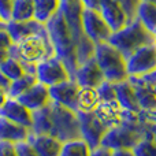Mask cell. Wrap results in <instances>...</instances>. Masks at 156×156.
<instances>
[{"label": "cell", "mask_w": 156, "mask_h": 156, "mask_svg": "<svg viewBox=\"0 0 156 156\" xmlns=\"http://www.w3.org/2000/svg\"><path fill=\"white\" fill-rule=\"evenodd\" d=\"M32 133L49 134L62 143L81 138L80 122L76 111L51 101L48 105L33 111Z\"/></svg>", "instance_id": "1"}, {"label": "cell", "mask_w": 156, "mask_h": 156, "mask_svg": "<svg viewBox=\"0 0 156 156\" xmlns=\"http://www.w3.org/2000/svg\"><path fill=\"white\" fill-rule=\"evenodd\" d=\"M45 26L48 30L49 38H51L52 47H54L55 56L59 58L65 63V66L70 73L71 80H74L76 71L78 69L77 47L62 10L58 11Z\"/></svg>", "instance_id": "2"}, {"label": "cell", "mask_w": 156, "mask_h": 156, "mask_svg": "<svg viewBox=\"0 0 156 156\" xmlns=\"http://www.w3.org/2000/svg\"><path fill=\"white\" fill-rule=\"evenodd\" d=\"M10 56L19 60L27 74L36 76L37 63L55 56L48 30L44 33L33 34L22 40L21 43L14 44L10 48Z\"/></svg>", "instance_id": "3"}, {"label": "cell", "mask_w": 156, "mask_h": 156, "mask_svg": "<svg viewBox=\"0 0 156 156\" xmlns=\"http://www.w3.org/2000/svg\"><path fill=\"white\" fill-rule=\"evenodd\" d=\"M60 10H62L63 15L67 21L70 32L73 34L74 41H76L78 66H80L88 59L94 56V48H96L93 41L85 34V30L82 26L83 5L81 0H62Z\"/></svg>", "instance_id": "4"}, {"label": "cell", "mask_w": 156, "mask_h": 156, "mask_svg": "<svg viewBox=\"0 0 156 156\" xmlns=\"http://www.w3.org/2000/svg\"><path fill=\"white\" fill-rule=\"evenodd\" d=\"M108 43L115 47L125 58H129L141 47L155 44V37L148 29L143 25V22L136 16L132 22L122 27L118 32L111 34Z\"/></svg>", "instance_id": "5"}, {"label": "cell", "mask_w": 156, "mask_h": 156, "mask_svg": "<svg viewBox=\"0 0 156 156\" xmlns=\"http://www.w3.org/2000/svg\"><path fill=\"white\" fill-rule=\"evenodd\" d=\"M144 137L143 129L137 122V114L125 111L122 125L107 130L100 147L114 149H133Z\"/></svg>", "instance_id": "6"}, {"label": "cell", "mask_w": 156, "mask_h": 156, "mask_svg": "<svg viewBox=\"0 0 156 156\" xmlns=\"http://www.w3.org/2000/svg\"><path fill=\"white\" fill-rule=\"evenodd\" d=\"M94 59L101 69L105 81L118 83L129 78L126 58L110 43L96 44Z\"/></svg>", "instance_id": "7"}, {"label": "cell", "mask_w": 156, "mask_h": 156, "mask_svg": "<svg viewBox=\"0 0 156 156\" xmlns=\"http://www.w3.org/2000/svg\"><path fill=\"white\" fill-rule=\"evenodd\" d=\"M82 26L85 30V34L93 41V44L108 43L112 30L110 25L107 23L100 11L83 8L82 10Z\"/></svg>", "instance_id": "8"}, {"label": "cell", "mask_w": 156, "mask_h": 156, "mask_svg": "<svg viewBox=\"0 0 156 156\" xmlns=\"http://www.w3.org/2000/svg\"><path fill=\"white\" fill-rule=\"evenodd\" d=\"M36 77H37L38 82L47 85L48 88L58 85L60 82H65L67 80H71L70 73L65 66V63L56 56L48 58V59L37 63Z\"/></svg>", "instance_id": "9"}, {"label": "cell", "mask_w": 156, "mask_h": 156, "mask_svg": "<svg viewBox=\"0 0 156 156\" xmlns=\"http://www.w3.org/2000/svg\"><path fill=\"white\" fill-rule=\"evenodd\" d=\"M127 73L130 76L141 77L156 70V44H148L130 55L126 59Z\"/></svg>", "instance_id": "10"}, {"label": "cell", "mask_w": 156, "mask_h": 156, "mask_svg": "<svg viewBox=\"0 0 156 156\" xmlns=\"http://www.w3.org/2000/svg\"><path fill=\"white\" fill-rule=\"evenodd\" d=\"M77 115L78 122H80L81 138H83L92 149L99 148L108 129L99 121L94 111L93 112H77Z\"/></svg>", "instance_id": "11"}, {"label": "cell", "mask_w": 156, "mask_h": 156, "mask_svg": "<svg viewBox=\"0 0 156 156\" xmlns=\"http://www.w3.org/2000/svg\"><path fill=\"white\" fill-rule=\"evenodd\" d=\"M80 85L76 82V80H67L65 82H60L58 85L49 86V96L51 101L67 107L70 110L77 112V97Z\"/></svg>", "instance_id": "12"}, {"label": "cell", "mask_w": 156, "mask_h": 156, "mask_svg": "<svg viewBox=\"0 0 156 156\" xmlns=\"http://www.w3.org/2000/svg\"><path fill=\"white\" fill-rule=\"evenodd\" d=\"M74 80L82 88H99L105 81V78L103 76L101 69L99 67V63L93 56L78 66Z\"/></svg>", "instance_id": "13"}, {"label": "cell", "mask_w": 156, "mask_h": 156, "mask_svg": "<svg viewBox=\"0 0 156 156\" xmlns=\"http://www.w3.org/2000/svg\"><path fill=\"white\" fill-rule=\"evenodd\" d=\"M16 100L21 104H23L27 110L32 111V112L33 111H37L51 103L49 88L37 81L29 90H26L23 94H21Z\"/></svg>", "instance_id": "14"}, {"label": "cell", "mask_w": 156, "mask_h": 156, "mask_svg": "<svg viewBox=\"0 0 156 156\" xmlns=\"http://www.w3.org/2000/svg\"><path fill=\"white\" fill-rule=\"evenodd\" d=\"M94 114L99 121L110 130L122 125L125 110L121 107L118 100H108V101H100V104L94 110Z\"/></svg>", "instance_id": "15"}, {"label": "cell", "mask_w": 156, "mask_h": 156, "mask_svg": "<svg viewBox=\"0 0 156 156\" xmlns=\"http://www.w3.org/2000/svg\"><path fill=\"white\" fill-rule=\"evenodd\" d=\"M0 116L7 118L15 123L25 126L27 129H32L33 126V114L30 110H27L23 104L18 101L16 99H11L5 101V104L0 108Z\"/></svg>", "instance_id": "16"}, {"label": "cell", "mask_w": 156, "mask_h": 156, "mask_svg": "<svg viewBox=\"0 0 156 156\" xmlns=\"http://www.w3.org/2000/svg\"><path fill=\"white\" fill-rule=\"evenodd\" d=\"M100 14L110 25L112 33L121 30L130 22L126 12L116 0H100Z\"/></svg>", "instance_id": "17"}, {"label": "cell", "mask_w": 156, "mask_h": 156, "mask_svg": "<svg viewBox=\"0 0 156 156\" xmlns=\"http://www.w3.org/2000/svg\"><path fill=\"white\" fill-rule=\"evenodd\" d=\"M5 30L10 33L14 44H18L26 37L47 32V26L37 22L36 19H30V21H25V22L8 21L7 25H5Z\"/></svg>", "instance_id": "18"}, {"label": "cell", "mask_w": 156, "mask_h": 156, "mask_svg": "<svg viewBox=\"0 0 156 156\" xmlns=\"http://www.w3.org/2000/svg\"><path fill=\"white\" fill-rule=\"evenodd\" d=\"M27 143L34 148L38 156H60L63 143L49 134H37L30 132Z\"/></svg>", "instance_id": "19"}, {"label": "cell", "mask_w": 156, "mask_h": 156, "mask_svg": "<svg viewBox=\"0 0 156 156\" xmlns=\"http://www.w3.org/2000/svg\"><path fill=\"white\" fill-rule=\"evenodd\" d=\"M115 92H116V100H118V103L125 111L134 114H138L141 111L137 94H136V90L133 88V85L130 83L129 78L126 81L115 83Z\"/></svg>", "instance_id": "20"}, {"label": "cell", "mask_w": 156, "mask_h": 156, "mask_svg": "<svg viewBox=\"0 0 156 156\" xmlns=\"http://www.w3.org/2000/svg\"><path fill=\"white\" fill-rule=\"evenodd\" d=\"M30 134V129L7 118L0 116V141H8V143H18V141L27 140Z\"/></svg>", "instance_id": "21"}, {"label": "cell", "mask_w": 156, "mask_h": 156, "mask_svg": "<svg viewBox=\"0 0 156 156\" xmlns=\"http://www.w3.org/2000/svg\"><path fill=\"white\" fill-rule=\"evenodd\" d=\"M34 3V19L47 25L60 10L62 0H33Z\"/></svg>", "instance_id": "22"}, {"label": "cell", "mask_w": 156, "mask_h": 156, "mask_svg": "<svg viewBox=\"0 0 156 156\" xmlns=\"http://www.w3.org/2000/svg\"><path fill=\"white\" fill-rule=\"evenodd\" d=\"M100 104V97L96 88L80 86L77 97V112H93Z\"/></svg>", "instance_id": "23"}, {"label": "cell", "mask_w": 156, "mask_h": 156, "mask_svg": "<svg viewBox=\"0 0 156 156\" xmlns=\"http://www.w3.org/2000/svg\"><path fill=\"white\" fill-rule=\"evenodd\" d=\"M34 19V3L33 0H14L11 21L25 22Z\"/></svg>", "instance_id": "24"}, {"label": "cell", "mask_w": 156, "mask_h": 156, "mask_svg": "<svg viewBox=\"0 0 156 156\" xmlns=\"http://www.w3.org/2000/svg\"><path fill=\"white\" fill-rule=\"evenodd\" d=\"M137 18L154 34L156 32V4L149 2H141L137 10Z\"/></svg>", "instance_id": "25"}, {"label": "cell", "mask_w": 156, "mask_h": 156, "mask_svg": "<svg viewBox=\"0 0 156 156\" xmlns=\"http://www.w3.org/2000/svg\"><path fill=\"white\" fill-rule=\"evenodd\" d=\"M137 122L143 129L144 136L151 137L156 143V108H154V110H141L137 114Z\"/></svg>", "instance_id": "26"}, {"label": "cell", "mask_w": 156, "mask_h": 156, "mask_svg": "<svg viewBox=\"0 0 156 156\" xmlns=\"http://www.w3.org/2000/svg\"><path fill=\"white\" fill-rule=\"evenodd\" d=\"M60 156H92V148L83 138H76L63 143Z\"/></svg>", "instance_id": "27"}, {"label": "cell", "mask_w": 156, "mask_h": 156, "mask_svg": "<svg viewBox=\"0 0 156 156\" xmlns=\"http://www.w3.org/2000/svg\"><path fill=\"white\" fill-rule=\"evenodd\" d=\"M37 82V77L34 74H25L18 80L12 81L10 86V90H8V97L11 99H18L21 94H23L26 90H29L34 83Z\"/></svg>", "instance_id": "28"}, {"label": "cell", "mask_w": 156, "mask_h": 156, "mask_svg": "<svg viewBox=\"0 0 156 156\" xmlns=\"http://www.w3.org/2000/svg\"><path fill=\"white\" fill-rule=\"evenodd\" d=\"M0 71H2L5 77L10 78L11 81H15L26 74L22 63L19 62V60H16L15 58H11V56L0 65Z\"/></svg>", "instance_id": "29"}, {"label": "cell", "mask_w": 156, "mask_h": 156, "mask_svg": "<svg viewBox=\"0 0 156 156\" xmlns=\"http://www.w3.org/2000/svg\"><path fill=\"white\" fill-rule=\"evenodd\" d=\"M132 151L134 156H156V143L151 137L144 136Z\"/></svg>", "instance_id": "30"}, {"label": "cell", "mask_w": 156, "mask_h": 156, "mask_svg": "<svg viewBox=\"0 0 156 156\" xmlns=\"http://www.w3.org/2000/svg\"><path fill=\"white\" fill-rule=\"evenodd\" d=\"M97 89L100 101H108V100H116V92H115V83L104 81Z\"/></svg>", "instance_id": "31"}, {"label": "cell", "mask_w": 156, "mask_h": 156, "mask_svg": "<svg viewBox=\"0 0 156 156\" xmlns=\"http://www.w3.org/2000/svg\"><path fill=\"white\" fill-rule=\"evenodd\" d=\"M116 2L123 8V11L126 12L130 22L137 16V10H138V5H140L141 0H116Z\"/></svg>", "instance_id": "32"}, {"label": "cell", "mask_w": 156, "mask_h": 156, "mask_svg": "<svg viewBox=\"0 0 156 156\" xmlns=\"http://www.w3.org/2000/svg\"><path fill=\"white\" fill-rule=\"evenodd\" d=\"M14 145H15L16 156H38L37 152L34 151V148L27 143V140L18 141V143H15Z\"/></svg>", "instance_id": "33"}, {"label": "cell", "mask_w": 156, "mask_h": 156, "mask_svg": "<svg viewBox=\"0 0 156 156\" xmlns=\"http://www.w3.org/2000/svg\"><path fill=\"white\" fill-rule=\"evenodd\" d=\"M14 0H0V18L4 22L11 21Z\"/></svg>", "instance_id": "34"}, {"label": "cell", "mask_w": 156, "mask_h": 156, "mask_svg": "<svg viewBox=\"0 0 156 156\" xmlns=\"http://www.w3.org/2000/svg\"><path fill=\"white\" fill-rule=\"evenodd\" d=\"M141 78H143L147 88L149 89V92H151L152 96H154L156 100V70L149 74H145V76H141Z\"/></svg>", "instance_id": "35"}, {"label": "cell", "mask_w": 156, "mask_h": 156, "mask_svg": "<svg viewBox=\"0 0 156 156\" xmlns=\"http://www.w3.org/2000/svg\"><path fill=\"white\" fill-rule=\"evenodd\" d=\"M0 156H16V151H15L14 143L0 141Z\"/></svg>", "instance_id": "36"}, {"label": "cell", "mask_w": 156, "mask_h": 156, "mask_svg": "<svg viewBox=\"0 0 156 156\" xmlns=\"http://www.w3.org/2000/svg\"><path fill=\"white\" fill-rule=\"evenodd\" d=\"M14 45V41L11 38L10 33L5 29L0 30V49H10Z\"/></svg>", "instance_id": "37"}, {"label": "cell", "mask_w": 156, "mask_h": 156, "mask_svg": "<svg viewBox=\"0 0 156 156\" xmlns=\"http://www.w3.org/2000/svg\"><path fill=\"white\" fill-rule=\"evenodd\" d=\"M81 3H82L83 8L100 11V0H81Z\"/></svg>", "instance_id": "38"}, {"label": "cell", "mask_w": 156, "mask_h": 156, "mask_svg": "<svg viewBox=\"0 0 156 156\" xmlns=\"http://www.w3.org/2000/svg\"><path fill=\"white\" fill-rule=\"evenodd\" d=\"M11 82H12V81H11L8 77H5L4 74H3L2 71H0V88L4 89V90L7 92V93H8V90H10Z\"/></svg>", "instance_id": "39"}, {"label": "cell", "mask_w": 156, "mask_h": 156, "mask_svg": "<svg viewBox=\"0 0 156 156\" xmlns=\"http://www.w3.org/2000/svg\"><path fill=\"white\" fill-rule=\"evenodd\" d=\"M92 156H111V151L104 147H99L96 149H92Z\"/></svg>", "instance_id": "40"}, {"label": "cell", "mask_w": 156, "mask_h": 156, "mask_svg": "<svg viewBox=\"0 0 156 156\" xmlns=\"http://www.w3.org/2000/svg\"><path fill=\"white\" fill-rule=\"evenodd\" d=\"M111 156H134L132 149H114L111 151Z\"/></svg>", "instance_id": "41"}, {"label": "cell", "mask_w": 156, "mask_h": 156, "mask_svg": "<svg viewBox=\"0 0 156 156\" xmlns=\"http://www.w3.org/2000/svg\"><path fill=\"white\" fill-rule=\"evenodd\" d=\"M8 100V94H7V92L4 90V89H2L0 88V108L3 107V105L5 104V101Z\"/></svg>", "instance_id": "42"}, {"label": "cell", "mask_w": 156, "mask_h": 156, "mask_svg": "<svg viewBox=\"0 0 156 156\" xmlns=\"http://www.w3.org/2000/svg\"><path fill=\"white\" fill-rule=\"evenodd\" d=\"M10 58V49H0V65Z\"/></svg>", "instance_id": "43"}, {"label": "cell", "mask_w": 156, "mask_h": 156, "mask_svg": "<svg viewBox=\"0 0 156 156\" xmlns=\"http://www.w3.org/2000/svg\"><path fill=\"white\" fill-rule=\"evenodd\" d=\"M5 25H7V22H4L2 18H0V30H3V29H5Z\"/></svg>", "instance_id": "44"}, {"label": "cell", "mask_w": 156, "mask_h": 156, "mask_svg": "<svg viewBox=\"0 0 156 156\" xmlns=\"http://www.w3.org/2000/svg\"><path fill=\"white\" fill-rule=\"evenodd\" d=\"M141 2H149V3H155L156 4V0H141Z\"/></svg>", "instance_id": "45"}, {"label": "cell", "mask_w": 156, "mask_h": 156, "mask_svg": "<svg viewBox=\"0 0 156 156\" xmlns=\"http://www.w3.org/2000/svg\"><path fill=\"white\" fill-rule=\"evenodd\" d=\"M154 37H155V44H156V32L154 33Z\"/></svg>", "instance_id": "46"}]
</instances>
